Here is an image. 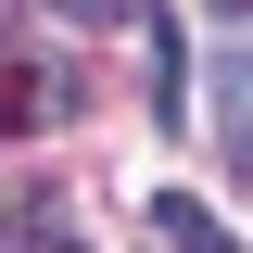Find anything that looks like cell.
Returning <instances> with one entry per match:
<instances>
[{
  "label": "cell",
  "mask_w": 253,
  "mask_h": 253,
  "mask_svg": "<svg viewBox=\"0 0 253 253\" xmlns=\"http://www.w3.org/2000/svg\"><path fill=\"white\" fill-rule=\"evenodd\" d=\"M63 26H126V0H51Z\"/></svg>",
  "instance_id": "2"
},
{
  "label": "cell",
  "mask_w": 253,
  "mask_h": 253,
  "mask_svg": "<svg viewBox=\"0 0 253 253\" xmlns=\"http://www.w3.org/2000/svg\"><path fill=\"white\" fill-rule=\"evenodd\" d=\"M215 13H253V0H215Z\"/></svg>",
  "instance_id": "3"
},
{
  "label": "cell",
  "mask_w": 253,
  "mask_h": 253,
  "mask_svg": "<svg viewBox=\"0 0 253 253\" xmlns=\"http://www.w3.org/2000/svg\"><path fill=\"white\" fill-rule=\"evenodd\" d=\"M152 228H165V241H177V253H228V228L203 215V203H177V190H165V203H152Z\"/></svg>",
  "instance_id": "1"
}]
</instances>
